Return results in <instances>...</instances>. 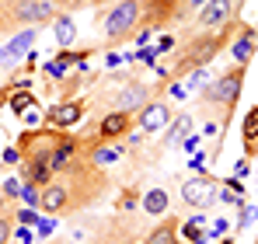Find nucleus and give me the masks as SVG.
Returning <instances> with one entry per match:
<instances>
[{"mask_svg":"<svg viewBox=\"0 0 258 244\" xmlns=\"http://www.w3.org/2000/svg\"><path fill=\"white\" fill-rule=\"evenodd\" d=\"M52 7H56V0H14L7 7V18L14 25L32 28V25H42L45 18H52Z\"/></svg>","mask_w":258,"mask_h":244,"instance_id":"4","label":"nucleus"},{"mask_svg":"<svg viewBox=\"0 0 258 244\" xmlns=\"http://www.w3.org/2000/svg\"><path fill=\"white\" fill-rule=\"evenodd\" d=\"M188 133H192V115H185V112H181V115H178V122H174L171 129L164 133V143H168V147H174V143H181Z\"/></svg>","mask_w":258,"mask_h":244,"instance_id":"16","label":"nucleus"},{"mask_svg":"<svg viewBox=\"0 0 258 244\" xmlns=\"http://www.w3.org/2000/svg\"><path fill=\"white\" fill-rule=\"evenodd\" d=\"M147 101H150V91H147L143 84H136V81H129L126 87L119 91V108H122V112H140Z\"/></svg>","mask_w":258,"mask_h":244,"instance_id":"10","label":"nucleus"},{"mask_svg":"<svg viewBox=\"0 0 258 244\" xmlns=\"http://www.w3.org/2000/svg\"><path fill=\"white\" fill-rule=\"evenodd\" d=\"M32 105H39V98H35L32 91H11V112H14V115H25Z\"/></svg>","mask_w":258,"mask_h":244,"instance_id":"18","label":"nucleus"},{"mask_svg":"<svg viewBox=\"0 0 258 244\" xmlns=\"http://www.w3.org/2000/svg\"><path fill=\"white\" fill-rule=\"evenodd\" d=\"M203 81H206V67H196V70L188 74V87H196V91H199Z\"/></svg>","mask_w":258,"mask_h":244,"instance_id":"24","label":"nucleus"},{"mask_svg":"<svg viewBox=\"0 0 258 244\" xmlns=\"http://www.w3.org/2000/svg\"><path fill=\"white\" fill-rule=\"evenodd\" d=\"M105 63H108V67H119V63H122V56H119V52H108V59H105Z\"/></svg>","mask_w":258,"mask_h":244,"instance_id":"39","label":"nucleus"},{"mask_svg":"<svg viewBox=\"0 0 258 244\" xmlns=\"http://www.w3.org/2000/svg\"><path fill=\"white\" fill-rule=\"evenodd\" d=\"M0 209H4V196H0Z\"/></svg>","mask_w":258,"mask_h":244,"instance_id":"41","label":"nucleus"},{"mask_svg":"<svg viewBox=\"0 0 258 244\" xmlns=\"http://www.w3.org/2000/svg\"><path fill=\"white\" fill-rule=\"evenodd\" d=\"M35 39H39L35 28H21L18 35H11V39L0 45V67H14V63H21V59L32 52Z\"/></svg>","mask_w":258,"mask_h":244,"instance_id":"6","label":"nucleus"},{"mask_svg":"<svg viewBox=\"0 0 258 244\" xmlns=\"http://www.w3.org/2000/svg\"><path fill=\"white\" fill-rule=\"evenodd\" d=\"M18 223H25V227H35V223H39V213H35V209H21V213H18Z\"/></svg>","mask_w":258,"mask_h":244,"instance_id":"27","label":"nucleus"},{"mask_svg":"<svg viewBox=\"0 0 258 244\" xmlns=\"http://www.w3.org/2000/svg\"><path fill=\"white\" fill-rule=\"evenodd\" d=\"M0 161H4V164H18V161H21V150H18V147H7Z\"/></svg>","mask_w":258,"mask_h":244,"instance_id":"29","label":"nucleus"},{"mask_svg":"<svg viewBox=\"0 0 258 244\" xmlns=\"http://www.w3.org/2000/svg\"><path fill=\"white\" fill-rule=\"evenodd\" d=\"M234 174H237V178H244V174H248V161H237V167H234Z\"/></svg>","mask_w":258,"mask_h":244,"instance_id":"38","label":"nucleus"},{"mask_svg":"<svg viewBox=\"0 0 258 244\" xmlns=\"http://www.w3.org/2000/svg\"><path fill=\"white\" fill-rule=\"evenodd\" d=\"M52 230H56V220H39V223H35V234H39V241H45Z\"/></svg>","mask_w":258,"mask_h":244,"instance_id":"23","label":"nucleus"},{"mask_svg":"<svg viewBox=\"0 0 258 244\" xmlns=\"http://www.w3.org/2000/svg\"><path fill=\"white\" fill-rule=\"evenodd\" d=\"M32 244H35V241H32Z\"/></svg>","mask_w":258,"mask_h":244,"instance_id":"43","label":"nucleus"},{"mask_svg":"<svg viewBox=\"0 0 258 244\" xmlns=\"http://www.w3.org/2000/svg\"><path fill=\"white\" fill-rule=\"evenodd\" d=\"M171 49H174V35H161V42L154 45V52H157V56H164V52H171Z\"/></svg>","mask_w":258,"mask_h":244,"instance_id":"28","label":"nucleus"},{"mask_svg":"<svg viewBox=\"0 0 258 244\" xmlns=\"http://www.w3.org/2000/svg\"><path fill=\"white\" fill-rule=\"evenodd\" d=\"M140 59H143V63H154L157 52H154V49H140Z\"/></svg>","mask_w":258,"mask_h":244,"instance_id":"37","label":"nucleus"},{"mask_svg":"<svg viewBox=\"0 0 258 244\" xmlns=\"http://www.w3.org/2000/svg\"><path fill=\"white\" fill-rule=\"evenodd\" d=\"M168 91H171V98H178V101H181V98H185V87H181V84L174 81L171 87H168Z\"/></svg>","mask_w":258,"mask_h":244,"instance_id":"36","label":"nucleus"},{"mask_svg":"<svg viewBox=\"0 0 258 244\" xmlns=\"http://www.w3.org/2000/svg\"><path fill=\"white\" fill-rule=\"evenodd\" d=\"M21 119L28 122V126H35V122L42 119V112H39V108H35V105H32V108H28V112H25V115H21Z\"/></svg>","mask_w":258,"mask_h":244,"instance_id":"31","label":"nucleus"},{"mask_svg":"<svg viewBox=\"0 0 258 244\" xmlns=\"http://www.w3.org/2000/svg\"><path fill=\"white\" fill-rule=\"evenodd\" d=\"M81 115H84L81 101H59V105H52V108H49V122H52L56 129H70Z\"/></svg>","mask_w":258,"mask_h":244,"instance_id":"9","label":"nucleus"},{"mask_svg":"<svg viewBox=\"0 0 258 244\" xmlns=\"http://www.w3.org/2000/svg\"><path fill=\"white\" fill-rule=\"evenodd\" d=\"M143 209H147L150 216H161V213L168 209V192H164V189H150V192L143 196Z\"/></svg>","mask_w":258,"mask_h":244,"instance_id":"17","label":"nucleus"},{"mask_svg":"<svg viewBox=\"0 0 258 244\" xmlns=\"http://www.w3.org/2000/svg\"><path fill=\"white\" fill-rule=\"evenodd\" d=\"M21 199H25L28 206H39V199H42V192H39V189H35V185L28 181V185H21Z\"/></svg>","mask_w":258,"mask_h":244,"instance_id":"21","label":"nucleus"},{"mask_svg":"<svg viewBox=\"0 0 258 244\" xmlns=\"http://www.w3.org/2000/svg\"><path fill=\"white\" fill-rule=\"evenodd\" d=\"M255 39H258L255 28H244V32H241V39H234V45H230V52H234V63L248 67V59L255 56Z\"/></svg>","mask_w":258,"mask_h":244,"instance_id":"13","label":"nucleus"},{"mask_svg":"<svg viewBox=\"0 0 258 244\" xmlns=\"http://www.w3.org/2000/svg\"><path fill=\"white\" fill-rule=\"evenodd\" d=\"M241 84H244V67L237 63L234 70L220 74L213 84H206V87H203V101H206V105H213V108H223V112H234L237 94H241Z\"/></svg>","mask_w":258,"mask_h":244,"instance_id":"2","label":"nucleus"},{"mask_svg":"<svg viewBox=\"0 0 258 244\" xmlns=\"http://www.w3.org/2000/svg\"><path fill=\"white\" fill-rule=\"evenodd\" d=\"M181 199L188 206H196V209H210L220 199V189H216V181L210 174H196V178H188L181 185Z\"/></svg>","mask_w":258,"mask_h":244,"instance_id":"5","label":"nucleus"},{"mask_svg":"<svg viewBox=\"0 0 258 244\" xmlns=\"http://www.w3.org/2000/svg\"><path fill=\"white\" fill-rule=\"evenodd\" d=\"M45 70H49V77H56V81H59V77H67V70H70V67H67V63H59V59H52Z\"/></svg>","mask_w":258,"mask_h":244,"instance_id":"26","label":"nucleus"},{"mask_svg":"<svg viewBox=\"0 0 258 244\" xmlns=\"http://www.w3.org/2000/svg\"><path fill=\"white\" fill-rule=\"evenodd\" d=\"M129 133V112H112V115H105L101 119V129H98V136L101 140H119V136H126Z\"/></svg>","mask_w":258,"mask_h":244,"instance_id":"11","label":"nucleus"},{"mask_svg":"<svg viewBox=\"0 0 258 244\" xmlns=\"http://www.w3.org/2000/svg\"><path fill=\"white\" fill-rule=\"evenodd\" d=\"M230 32H220V35H199V39L188 42V49L181 52V59H178V67H174L171 74H185V70H196V67H206L210 59H213L216 52L223 49V42H227Z\"/></svg>","mask_w":258,"mask_h":244,"instance_id":"3","label":"nucleus"},{"mask_svg":"<svg viewBox=\"0 0 258 244\" xmlns=\"http://www.w3.org/2000/svg\"><path fill=\"white\" fill-rule=\"evenodd\" d=\"M181 147H185L188 154H196V147H199V136H192V133H188V136L181 140Z\"/></svg>","mask_w":258,"mask_h":244,"instance_id":"32","label":"nucleus"},{"mask_svg":"<svg viewBox=\"0 0 258 244\" xmlns=\"http://www.w3.org/2000/svg\"><path fill=\"white\" fill-rule=\"evenodd\" d=\"M223 234H227V220H216L213 230H210V237H223Z\"/></svg>","mask_w":258,"mask_h":244,"instance_id":"33","label":"nucleus"},{"mask_svg":"<svg viewBox=\"0 0 258 244\" xmlns=\"http://www.w3.org/2000/svg\"><path fill=\"white\" fill-rule=\"evenodd\" d=\"M91 157H94V164H115L122 157V150H94Z\"/></svg>","mask_w":258,"mask_h":244,"instance_id":"20","label":"nucleus"},{"mask_svg":"<svg viewBox=\"0 0 258 244\" xmlns=\"http://www.w3.org/2000/svg\"><path fill=\"white\" fill-rule=\"evenodd\" d=\"M63 4H67V0H63ZM70 4H87V0H70Z\"/></svg>","mask_w":258,"mask_h":244,"instance_id":"40","label":"nucleus"},{"mask_svg":"<svg viewBox=\"0 0 258 244\" xmlns=\"http://www.w3.org/2000/svg\"><path fill=\"white\" fill-rule=\"evenodd\" d=\"M52 32H56V42H59L63 49H70L74 39H77V25H74V18H70V14H59V18L52 21Z\"/></svg>","mask_w":258,"mask_h":244,"instance_id":"15","label":"nucleus"},{"mask_svg":"<svg viewBox=\"0 0 258 244\" xmlns=\"http://www.w3.org/2000/svg\"><path fill=\"white\" fill-rule=\"evenodd\" d=\"M251 220H258V206H244V209H241V220H237V227H248Z\"/></svg>","mask_w":258,"mask_h":244,"instance_id":"25","label":"nucleus"},{"mask_svg":"<svg viewBox=\"0 0 258 244\" xmlns=\"http://www.w3.org/2000/svg\"><path fill=\"white\" fill-rule=\"evenodd\" d=\"M147 244H178V230H174V223H161V227L147 237Z\"/></svg>","mask_w":258,"mask_h":244,"instance_id":"19","label":"nucleus"},{"mask_svg":"<svg viewBox=\"0 0 258 244\" xmlns=\"http://www.w3.org/2000/svg\"><path fill=\"white\" fill-rule=\"evenodd\" d=\"M140 21H143V0H119V4L105 14V39L108 42L129 39Z\"/></svg>","mask_w":258,"mask_h":244,"instance_id":"1","label":"nucleus"},{"mask_svg":"<svg viewBox=\"0 0 258 244\" xmlns=\"http://www.w3.org/2000/svg\"><path fill=\"white\" fill-rule=\"evenodd\" d=\"M241 140H244V154L255 157V154H258V105H255V108H248V115H244Z\"/></svg>","mask_w":258,"mask_h":244,"instance_id":"14","label":"nucleus"},{"mask_svg":"<svg viewBox=\"0 0 258 244\" xmlns=\"http://www.w3.org/2000/svg\"><path fill=\"white\" fill-rule=\"evenodd\" d=\"M140 129L143 133H157V129H164L168 122H171V105L168 101H147L143 108H140Z\"/></svg>","mask_w":258,"mask_h":244,"instance_id":"8","label":"nucleus"},{"mask_svg":"<svg viewBox=\"0 0 258 244\" xmlns=\"http://www.w3.org/2000/svg\"><path fill=\"white\" fill-rule=\"evenodd\" d=\"M203 167H206V154H196L192 157V171H203Z\"/></svg>","mask_w":258,"mask_h":244,"instance_id":"35","label":"nucleus"},{"mask_svg":"<svg viewBox=\"0 0 258 244\" xmlns=\"http://www.w3.org/2000/svg\"><path fill=\"white\" fill-rule=\"evenodd\" d=\"M14 237H18V244H32V237H35V234H32V230H28V227L21 223V227L14 230Z\"/></svg>","mask_w":258,"mask_h":244,"instance_id":"30","label":"nucleus"},{"mask_svg":"<svg viewBox=\"0 0 258 244\" xmlns=\"http://www.w3.org/2000/svg\"><path fill=\"white\" fill-rule=\"evenodd\" d=\"M234 14H237V0H206L196 21H199L206 32H213V28L230 25V21H234Z\"/></svg>","mask_w":258,"mask_h":244,"instance_id":"7","label":"nucleus"},{"mask_svg":"<svg viewBox=\"0 0 258 244\" xmlns=\"http://www.w3.org/2000/svg\"><path fill=\"white\" fill-rule=\"evenodd\" d=\"M67 203H70V192H67V185H59V181H49L42 199H39V206H42L45 213H59Z\"/></svg>","mask_w":258,"mask_h":244,"instance_id":"12","label":"nucleus"},{"mask_svg":"<svg viewBox=\"0 0 258 244\" xmlns=\"http://www.w3.org/2000/svg\"><path fill=\"white\" fill-rule=\"evenodd\" d=\"M223 244H234V241H223Z\"/></svg>","mask_w":258,"mask_h":244,"instance_id":"42","label":"nucleus"},{"mask_svg":"<svg viewBox=\"0 0 258 244\" xmlns=\"http://www.w3.org/2000/svg\"><path fill=\"white\" fill-rule=\"evenodd\" d=\"M0 185H4V196H7V199H14V196H21V181H18V178H4Z\"/></svg>","mask_w":258,"mask_h":244,"instance_id":"22","label":"nucleus"},{"mask_svg":"<svg viewBox=\"0 0 258 244\" xmlns=\"http://www.w3.org/2000/svg\"><path fill=\"white\" fill-rule=\"evenodd\" d=\"M7 237H11V223L0 216V244H7Z\"/></svg>","mask_w":258,"mask_h":244,"instance_id":"34","label":"nucleus"}]
</instances>
